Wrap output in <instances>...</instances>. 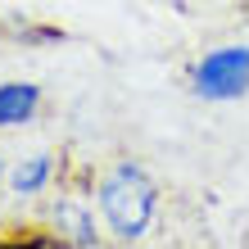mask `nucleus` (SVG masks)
Wrapping results in <instances>:
<instances>
[{
  "mask_svg": "<svg viewBox=\"0 0 249 249\" xmlns=\"http://www.w3.org/2000/svg\"><path fill=\"white\" fill-rule=\"evenodd\" d=\"M100 213H105V222L118 231V236H141L145 227H150L154 217V186L145 177L141 168H113L105 186H100Z\"/></svg>",
  "mask_w": 249,
  "mask_h": 249,
  "instance_id": "1",
  "label": "nucleus"
},
{
  "mask_svg": "<svg viewBox=\"0 0 249 249\" xmlns=\"http://www.w3.org/2000/svg\"><path fill=\"white\" fill-rule=\"evenodd\" d=\"M36 86H27V82H9V86H0V127H9V123H27L32 118V109H36Z\"/></svg>",
  "mask_w": 249,
  "mask_h": 249,
  "instance_id": "3",
  "label": "nucleus"
},
{
  "mask_svg": "<svg viewBox=\"0 0 249 249\" xmlns=\"http://www.w3.org/2000/svg\"><path fill=\"white\" fill-rule=\"evenodd\" d=\"M195 91L204 100H236L249 91V46H222L195 68Z\"/></svg>",
  "mask_w": 249,
  "mask_h": 249,
  "instance_id": "2",
  "label": "nucleus"
},
{
  "mask_svg": "<svg viewBox=\"0 0 249 249\" xmlns=\"http://www.w3.org/2000/svg\"><path fill=\"white\" fill-rule=\"evenodd\" d=\"M46 181H50V159H46V154L27 159V168L14 172V190H18V195H36Z\"/></svg>",
  "mask_w": 249,
  "mask_h": 249,
  "instance_id": "4",
  "label": "nucleus"
},
{
  "mask_svg": "<svg viewBox=\"0 0 249 249\" xmlns=\"http://www.w3.org/2000/svg\"><path fill=\"white\" fill-rule=\"evenodd\" d=\"M5 249H36V245H5Z\"/></svg>",
  "mask_w": 249,
  "mask_h": 249,
  "instance_id": "5",
  "label": "nucleus"
}]
</instances>
